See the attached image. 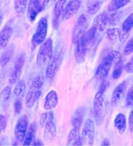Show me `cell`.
<instances>
[{
    "instance_id": "cell-1",
    "label": "cell",
    "mask_w": 133,
    "mask_h": 146,
    "mask_svg": "<svg viewBox=\"0 0 133 146\" xmlns=\"http://www.w3.org/2000/svg\"><path fill=\"white\" fill-rule=\"evenodd\" d=\"M122 61V54L117 51H110L103 58L96 71V79L102 80L108 76L110 67L114 62L116 64Z\"/></svg>"
},
{
    "instance_id": "cell-2",
    "label": "cell",
    "mask_w": 133,
    "mask_h": 146,
    "mask_svg": "<svg viewBox=\"0 0 133 146\" xmlns=\"http://www.w3.org/2000/svg\"><path fill=\"white\" fill-rule=\"evenodd\" d=\"M53 57V42L51 38L45 40L41 44L37 55L36 63L39 67H45Z\"/></svg>"
},
{
    "instance_id": "cell-3",
    "label": "cell",
    "mask_w": 133,
    "mask_h": 146,
    "mask_svg": "<svg viewBox=\"0 0 133 146\" xmlns=\"http://www.w3.org/2000/svg\"><path fill=\"white\" fill-rule=\"evenodd\" d=\"M48 33V20L46 17L41 18L37 23V29L32 37V46L37 47V45H41L46 40V36Z\"/></svg>"
},
{
    "instance_id": "cell-4",
    "label": "cell",
    "mask_w": 133,
    "mask_h": 146,
    "mask_svg": "<svg viewBox=\"0 0 133 146\" xmlns=\"http://www.w3.org/2000/svg\"><path fill=\"white\" fill-rule=\"evenodd\" d=\"M94 124L91 119H87L84 122L82 129L81 138L83 144L87 145H92L94 140Z\"/></svg>"
},
{
    "instance_id": "cell-5",
    "label": "cell",
    "mask_w": 133,
    "mask_h": 146,
    "mask_svg": "<svg viewBox=\"0 0 133 146\" xmlns=\"http://www.w3.org/2000/svg\"><path fill=\"white\" fill-rule=\"evenodd\" d=\"M63 52L60 51L59 53L55 54L54 57H52L51 61L47 65V69H46V77L48 79H52L56 75L57 72L59 71L60 65L63 62Z\"/></svg>"
},
{
    "instance_id": "cell-6",
    "label": "cell",
    "mask_w": 133,
    "mask_h": 146,
    "mask_svg": "<svg viewBox=\"0 0 133 146\" xmlns=\"http://www.w3.org/2000/svg\"><path fill=\"white\" fill-rule=\"evenodd\" d=\"M28 129V118L26 115L21 116L17 121L15 126L14 135L17 141H23Z\"/></svg>"
},
{
    "instance_id": "cell-7",
    "label": "cell",
    "mask_w": 133,
    "mask_h": 146,
    "mask_svg": "<svg viewBox=\"0 0 133 146\" xmlns=\"http://www.w3.org/2000/svg\"><path fill=\"white\" fill-rule=\"evenodd\" d=\"M86 23H87V17L85 14H82L78 18L76 23L74 26L73 31H72V40L74 44H76L80 36L85 32Z\"/></svg>"
},
{
    "instance_id": "cell-8",
    "label": "cell",
    "mask_w": 133,
    "mask_h": 146,
    "mask_svg": "<svg viewBox=\"0 0 133 146\" xmlns=\"http://www.w3.org/2000/svg\"><path fill=\"white\" fill-rule=\"evenodd\" d=\"M24 62H25V55L23 54L17 60L13 69L12 70L11 73H10V76L9 78V82L10 84H14L19 80L20 76H21V73H22Z\"/></svg>"
},
{
    "instance_id": "cell-9",
    "label": "cell",
    "mask_w": 133,
    "mask_h": 146,
    "mask_svg": "<svg viewBox=\"0 0 133 146\" xmlns=\"http://www.w3.org/2000/svg\"><path fill=\"white\" fill-rule=\"evenodd\" d=\"M44 0H29L27 5V18L31 22H34L36 17L41 12H42Z\"/></svg>"
},
{
    "instance_id": "cell-10",
    "label": "cell",
    "mask_w": 133,
    "mask_h": 146,
    "mask_svg": "<svg viewBox=\"0 0 133 146\" xmlns=\"http://www.w3.org/2000/svg\"><path fill=\"white\" fill-rule=\"evenodd\" d=\"M87 50V45L86 44L82 34L79 40H77V42L76 43V48H75V51H74L75 58H76L77 62L81 63V62H84Z\"/></svg>"
},
{
    "instance_id": "cell-11",
    "label": "cell",
    "mask_w": 133,
    "mask_h": 146,
    "mask_svg": "<svg viewBox=\"0 0 133 146\" xmlns=\"http://www.w3.org/2000/svg\"><path fill=\"white\" fill-rule=\"evenodd\" d=\"M127 86V81H123L114 89L111 96V104L113 106H117L122 101L126 93Z\"/></svg>"
},
{
    "instance_id": "cell-12",
    "label": "cell",
    "mask_w": 133,
    "mask_h": 146,
    "mask_svg": "<svg viewBox=\"0 0 133 146\" xmlns=\"http://www.w3.org/2000/svg\"><path fill=\"white\" fill-rule=\"evenodd\" d=\"M81 6V0H70L66 3L63 13V19L64 20H69L76 13Z\"/></svg>"
},
{
    "instance_id": "cell-13",
    "label": "cell",
    "mask_w": 133,
    "mask_h": 146,
    "mask_svg": "<svg viewBox=\"0 0 133 146\" xmlns=\"http://www.w3.org/2000/svg\"><path fill=\"white\" fill-rule=\"evenodd\" d=\"M110 17L104 13H102L94 18L92 27L96 30V32H102L105 31V29L110 25Z\"/></svg>"
},
{
    "instance_id": "cell-14",
    "label": "cell",
    "mask_w": 133,
    "mask_h": 146,
    "mask_svg": "<svg viewBox=\"0 0 133 146\" xmlns=\"http://www.w3.org/2000/svg\"><path fill=\"white\" fill-rule=\"evenodd\" d=\"M66 3H67L66 0H58L55 3L52 13V25L55 29H57L59 27V20L63 15Z\"/></svg>"
},
{
    "instance_id": "cell-15",
    "label": "cell",
    "mask_w": 133,
    "mask_h": 146,
    "mask_svg": "<svg viewBox=\"0 0 133 146\" xmlns=\"http://www.w3.org/2000/svg\"><path fill=\"white\" fill-rule=\"evenodd\" d=\"M104 91L99 90L95 95L94 100V111L96 119L98 118L101 116L102 111H103V107H104Z\"/></svg>"
},
{
    "instance_id": "cell-16",
    "label": "cell",
    "mask_w": 133,
    "mask_h": 146,
    "mask_svg": "<svg viewBox=\"0 0 133 146\" xmlns=\"http://www.w3.org/2000/svg\"><path fill=\"white\" fill-rule=\"evenodd\" d=\"M41 95V91L31 86L25 96V105L27 108H31Z\"/></svg>"
},
{
    "instance_id": "cell-17",
    "label": "cell",
    "mask_w": 133,
    "mask_h": 146,
    "mask_svg": "<svg viewBox=\"0 0 133 146\" xmlns=\"http://www.w3.org/2000/svg\"><path fill=\"white\" fill-rule=\"evenodd\" d=\"M59 103L58 94L55 90H51L46 95L44 102V108L46 110H51L57 107Z\"/></svg>"
},
{
    "instance_id": "cell-18",
    "label": "cell",
    "mask_w": 133,
    "mask_h": 146,
    "mask_svg": "<svg viewBox=\"0 0 133 146\" xmlns=\"http://www.w3.org/2000/svg\"><path fill=\"white\" fill-rule=\"evenodd\" d=\"M13 34V28L6 25L0 31V49H5L8 46L9 41Z\"/></svg>"
},
{
    "instance_id": "cell-19",
    "label": "cell",
    "mask_w": 133,
    "mask_h": 146,
    "mask_svg": "<svg viewBox=\"0 0 133 146\" xmlns=\"http://www.w3.org/2000/svg\"><path fill=\"white\" fill-rule=\"evenodd\" d=\"M57 134L56 125L54 121L49 122L44 127V138L47 141H51L53 140Z\"/></svg>"
},
{
    "instance_id": "cell-20",
    "label": "cell",
    "mask_w": 133,
    "mask_h": 146,
    "mask_svg": "<svg viewBox=\"0 0 133 146\" xmlns=\"http://www.w3.org/2000/svg\"><path fill=\"white\" fill-rule=\"evenodd\" d=\"M12 90L10 86H6L0 93V103L6 109L9 106L12 100Z\"/></svg>"
},
{
    "instance_id": "cell-21",
    "label": "cell",
    "mask_w": 133,
    "mask_h": 146,
    "mask_svg": "<svg viewBox=\"0 0 133 146\" xmlns=\"http://www.w3.org/2000/svg\"><path fill=\"white\" fill-rule=\"evenodd\" d=\"M68 145H82V142L81 136L79 135V130L76 128H72L69 131L68 135Z\"/></svg>"
},
{
    "instance_id": "cell-22",
    "label": "cell",
    "mask_w": 133,
    "mask_h": 146,
    "mask_svg": "<svg viewBox=\"0 0 133 146\" xmlns=\"http://www.w3.org/2000/svg\"><path fill=\"white\" fill-rule=\"evenodd\" d=\"M26 93V83L23 80H20L17 82L14 90L13 91V96L15 100H23V97L25 96Z\"/></svg>"
},
{
    "instance_id": "cell-23",
    "label": "cell",
    "mask_w": 133,
    "mask_h": 146,
    "mask_svg": "<svg viewBox=\"0 0 133 146\" xmlns=\"http://www.w3.org/2000/svg\"><path fill=\"white\" fill-rule=\"evenodd\" d=\"M114 124L115 128L118 131L119 133H121V134L124 133L126 130V127H127L126 117H125V114L118 113L114 119Z\"/></svg>"
},
{
    "instance_id": "cell-24",
    "label": "cell",
    "mask_w": 133,
    "mask_h": 146,
    "mask_svg": "<svg viewBox=\"0 0 133 146\" xmlns=\"http://www.w3.org/2000/svg\"><path fill=\"white\" fill-rule=\"evenodd\" d=\"M14 52V46L12 44L9 45V47H6V49L4 50V51L1 55L0 58V65L2 67H4L5 65H6L9 63V62L10 61L13 54Z\"/></svg>"
},
{
    "instance_id": "cell-25",
    "label": "cell",
    "mask_w": 133,
    "mask_h": 146,
    "mask_svg": "<svg viewBox=\"0 0 133 146\" xmlns=\"http://www.w3.org/2000/svg\"><path fill=\"white\" fill-rule=\"evenodd\" d=\"M105 0H87V12L90 14H95L101 7Z\"/></svg>"
},
{
    "instance_id": "cell-26",
    "label": "cell",
    "mask_w": 133,
    "mask_h": 146,
    "mask_svg": "<svg viewBox=\"0 0 133 146\" xmlns=\"http://www.w3.org/2000/svg\"><path fill=\"white\" fill-rule=\"evenodd\" d=\"M96 31L93 27L90 29H89L86 32H84L82 34V36L84 38L86 44L87 45L88 49L90 47H92V45L94 44V40H95V38H96Z\"/></svg>"
},
{
    "instance_id": "cell-27",
    "label": "cell",
    "mask_w": 133,
    "mask_h": 146,
    "mask_svg": "<svg viewBox=\"0 0 133 146\" xmlns=\"http://www.w3.org/2000/svg\"><path fill=\"white\" fill-rule=\"evenodd\" d=\"M35 133H36L35 124H31L28 127L25 135V138L23 140V145H31L35 138Z\"/></svg>"
},
{
    "instance_id": "cell-28",
    "label": "cell",
    "mask_w": 133,
    "mask_h": 146,
    "mask_svg": "<svg viewBox=\"0 0 133 146\" xmlns=\"http://www.w3.org/2000/svg\"><path fill=\"white\" fill-rule=\"evenodd\" d=\"M130 1L131 0H111L109 6H108V11H117L119 9L127 6L128 4L130 3Z\"/></svg>"
},
{
    "instance_id": "cell-29",
    "label": "cell",
    "mask_w": 133,
    "mask_h": 146,
    "mask_svg": "<svg viewBox=\"0 0 133 146\" xmlns=\"http://www.w3.org/2000/svg\"><path fill=\"white\" fill-rule=\"evenodd\" d=\"M28 2L29 0H15L14 9L18 16H21L24 13L28 5Z\"/></svg>"
},
{
    "instance_id": "cell-30",
    "label": "cell",
    "mask_w": 133,
    "mask_h": 146,
    "mask_svg": "<svg viewBox=\"0 0 133 146\" xmlns=\"http://www.w3.org/2000/svg\"><path fill=\"white\" fill-rule=\"evenodd\" d=\"M83 114H82V111L80 110H77L76 112L75 113V114L72 117V124L73 128H76L77 130H80L81 125L82 124V117H83Z\"/></svg>"
},
{
    "instance_id": "cell-31",
    "label": "cell",
    "mask_w": 133,
    "mask_h": 146,
    "mask_svg": "<svg viewBox=\"0 0 133 146\" xmlns=\"http://www.w3.org/2000/svg\"><path fill=\"white\" fill-rule=\"evenodd\" d=\"M54 121V113L51 112V110H47V112L43 113L40 117V124L41 126L44 127L45 124H47L49 122Z\"/></svg>"
},
{
    "instance_id": "cell-32",
    "label": "cell",
    "mask_w": 133,
    "mask_h": 146,
    "mask_svg": "<svg viewBox=\"0 0 133 146\" xmlns=\"http://www.w3.org/2000/svg\"><path fill=\"white\" fill-rule=\"evenodd\" d=\"M133 28V13H132L122 23V31L129 33Z\"/></svg>"
},
{
    "instance_id": "cell-33",
    "label": "cell",
    "mask_w": 133,
    "mask_h": 146,
    "mask_svg": "<svg viewBox=\"0 0 133 146\" xmlns=\"http://www.w3.org/2000/svg\"><path fill=\"white\" fill-rule=\"evenodd\" d=\"M107 39L111 43H116L118 39V29L112 28L109 29L106 34Z\"/></svg>"
},
{
    "instance_id": "cell-34",
    "label": "cell",
    "mask_w": 133,
    "mask_h": 146,
    "mask_svg": "<svg viewBox=\"0 0 133 146\" xmlns=\"http://www.w3.org/2000/svg\"><path fill=\"white\" fill-rule=\"evenodd\" d=\"M122 69H123V64L122 61H120L118 63L115 64L114 68L113 73H112V77L114 79H118L121 76L122 73Z\"/></svg>"
},
{
    "instance_id": "cell-35",
    "label": "cell",
    "mask_w": 133,
    "mask_h": 146,
    "mask_svg": "<svg viewBox=\"0 0 133 146\" xmlns=\"http://www.w3.org/2000/svg\"><path fill=\"white\" fill-rule=\"evenodd\" d=\"M125 107L127 108L133 107V86H132L128 90L125 96Z\"/></svg>"
},
{
    "instance_id": "cell-36",
    "label": "cell",
    "mask_w": 133,
    "mask_h": 146,
    "mask_svg": "<svg viewBox=\"0 0 133 146\" xmlns=\"http://www.w3.org/2000/svg\"><path fill=\"white\" fill-rule=\"evenodd\" d=\"M43 83H44V78L41 76H37L32 82L31 87L41 90V88L43 86Z\"/></svg>"
},
{
    "instance_id": "cell-37",
    "label": "cell",
    "mask_w": 133,
    "mask_h": 146,
    "mask_svg": "<svg viewBox=\"0 0 133 146\" xmlns=\"http://www.w3.org/2000/svg\"><path fill=\"white\" fill-rule=\"evenodd\" d=\"M133 52V36L127 42L124 48V54L125 55H128Z\"/></svg>"
},
{
    "instance_id": "cell-38",
    "label": "cell",
    "mask_w": 133,
    "mask_h": 146,
    "mask_svg": "<svg viewBox=\"0 0 133 146\" xmlns=\"http://www.w3.org/2000/svg\"><path fill=\"white\" fill-rule=\"evenodd\" d=\"M23 108V102L21 100H14V110L16 114H20Z\"/></svg>"
},
{
    "instance_id": "cell-39",
    "label": "cell",
    "mask_w": 133,
    "mask_h": 146,
    "mask_svg": "<svg viewBox=\"0 0 133 146\" xmlns=\"http://www.w3.org/2000/svg\"><path fill=\"white\" fill-rule=\"evenodd\" d=\"M6 125H7V120L6 117L3 114H0V133L6 129Z\"/></svg>"
},
{
    "instance_id": "cell-40",
    "label": "cell",
    "mask_w": 133,
    "mask_h": 146,
    "mask_svg": "<svg viewBox=\"0 0 133 146\" xmlns=\"http://www.w3.org/2000/svg\"><path fill=\"white\" fill-rule=\"evenodd\" d=\"M128 33L125 32L124 31H122V30H119L118 29V38L122 42L126 40L128 38Z\"/></svg>"
},
{
    "instance_id": "cell-41",
    "label": "cell",
    "mask_w": 133,
    "mask_h": 146,
    "mask_svg": "<svg viewBox=\"0 0 133 146\" xmlns=\"http://www.w3.org/2000/svg\"><path fill=\"white\" fill-rule=\"evenodd\" d=\"M55 0H44L43 2L42 6H41V9L43 10H45L47 9H48L49 7H51V5L55 3Z\"/></svg>"
},
{
    "instance_id": "cell-42",
    "label": "cell",
    "mask_w": 133,
    "mask_h": 146,
    "mask_svg": "<svg viewBox=\"0 0 133 146\" xmlns=\"http://www.w3.org/2000/svg\"><path fill=\"white\" fill-rule=\"evenodd\" d=\"M125 71H126V72L129 73V74L133 73V57L125 65Z\"/></svg>"
},
{
    "instance_id": "cell-43",
    "label": "cell",
    "mask_w": 133,
    "mask_h": 146,
    "mask_svg": "<svg viewBox=\"0 0 133 146\" xmlns=\"http://www.w3.org/2000/svg\"><path fill=\"white\" fill-rule=\"evenodd\" d=\"M128 127H129L130 131L133 134V110L131 111L129 117H128Z\"/></svg>"
},
{
    "instance_id": "cell-44",
    "label": "cell",
    "mask_w": 133,
    "mask_h": 146,
    "mask_svg": "<svg viewBox=\"0 0 133 146\" xmlns=\"http://www.w3.org/2000/svg\"><path fill=\"white\" fill-rule=\"evenodd\" d=\"M31 145H44V143H43L41 141L34 140V141H33V143L31 144Z\"/></svg>"
},
{
    "instance_id": "cell-45",
    "label": "cell",
    "mask_w": 133,
    "mask_h": 146,
    "mask_svg": "<svg viewBox=\"0 0 133 146\" xmlns=\"http://www.w3.org/2000/svg\"><path fill=\"white\" fill-rule=\"evenodd\" d=\"M110 145V140L108 139V138H105L104 140L101 143V145L103 146H108V145Z\"/></svg>"
},
{
    "instance_id": "cell-46",
    "label": "cell",
    "mask_w": 133,
    "mask_h": 146,
    "mask_svg": "<svg viewBox=\"0 0 133 146\" xmlns=\"http://www.w3.org/2000/svg\"><path fill=\"white\" fill-rule=\"evenodd\" d=\"M3 15L0 13V25H1V24H2V23H3Z\"/></svg>"
}]
</instances>
